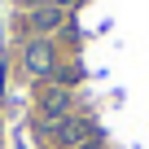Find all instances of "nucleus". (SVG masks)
I'll return each instance as SVG.
<instances>
[{
  "mask_svg": "<svg viewBox=\"0 0 149 149\" xmlns=\"http://www.w3.org/2000/svg\"><path fill=\"white\" fill-rule=\"evenodd\" d=\"M31 26H35L40 35H48V31H57V26H61V9L53 5V9H40V13H31Z\"/></svg>",
  "mask_w": 149,
  "mask_h": 149,
  "instance_id": "f03ea898",
  "label": "nucleus"
},
{
  "mask_svg": "<svg viewBox=\"0 0 149 149\" xmlns=\"http://www.w3.org/2000/svg\"><path fill=\"white\" fill-rule=\"evenodd\" d=\"M26 66H31V74L48 79V74H53V48H48L44 40H31V48H26Z\"/></svg>",
  "mask_w": 149,
  "mask_h": 149,
  "instance_id": "f257e3e1",
  "label": "nucleus"
}]
</instances>
